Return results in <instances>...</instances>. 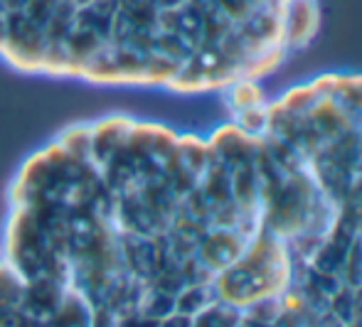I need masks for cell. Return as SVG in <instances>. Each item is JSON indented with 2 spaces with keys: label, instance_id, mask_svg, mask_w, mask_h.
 <instances>
[{
  "label": "cell",
  "instance_id": "cell-1",
  "mask_svg": "<svg viewBox=\"0 0 362 327\" xmlns=\"http://www.w3.org/2000/svg\"><path fill=\"white\" fill-rule=\"evenodd\" d=\"M217 270L200 133L111 111L62 126L10 175L0 327H252Z\"/></svg>",
  "mask_w": 362,
  "mask_h": 327
},
{
  "label": "cell",
  "instance_id": "cell-2",
  "mask_svg": "<svg viewBox=\"0 0 362 327\" xmlns=\"http://www.w3.org/2000/svg\"><path fill=\"white\" fill-rule=\"evenodd\" d=\"M320 0H0V64L163 94L262 84L320 32Z\"/></svg>",
  "mask_w": 362,
  "mask_h": 327
}]
</instances>
